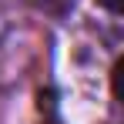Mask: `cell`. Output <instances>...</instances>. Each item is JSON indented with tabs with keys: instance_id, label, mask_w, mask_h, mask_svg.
<instances>
[{
	"instance_id": "6da1fadb",
	"label": "cell",
	"mask_w": 124,
	"mask_h": 124,
	"mask_svg": "<svg viewBox=\"0 0 124 124\" xmlns=\"http://www.w3.org/2000/svg\"><path fill=\"white\" fill-rule=\"evenodd\" d=\"M104 7H107V10H121V0H101Z\"/></svg>"
}]
</instances>
